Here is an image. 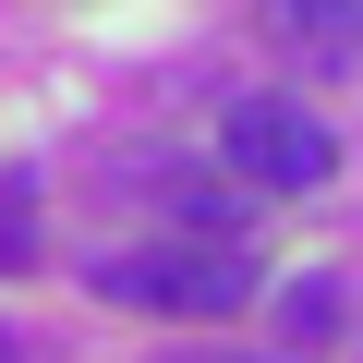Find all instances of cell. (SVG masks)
<instances>
[{
    "label": "cell",
    "mask_w": 363,
    "mask_h": 363,
    "mask_svg": "<svg viewBox=\"0 0 363 363\" xmlns=\"http://www.w3.org/2000/svg\"><path fill=\"white\" fill-rule=\"evenodd\" d=\"M0 363H25V339H13V327H0Z\"/></svg>",
    "instance_id": "52a82bcc"
},
{
    "label": "cell",
    "mask_w": 363,
    "mask_h": 363,
    "mask_svg": "<svg viewBox=\"0 0 363 363\" xmlns=\"http://www.w3.org/2000/svg\"><path fill=\"white\" fill-rule=\"evenodd\" d=\"M267 13L291 37H315V49H363V0H267Z\"/></svg>",
    "instance_id": "277c9868"
},
{
    "label": "cell",
    "mask_w": 363,
    "mask_h": 363,
    "mask_svg": "<svg viewBox=\"0 0 363 363\" xmlns=\"http://www.w3.org/2000/svg\"><path fill=\"white\" fill-rule=\"evenodd\" d=\"M13 267H37V194L0 182V279H13Z\"/></svg>",
    "instance_id": "8992f818"
},
{
    "label": "cell",
    "mask_w": 363,
    "mask_h": 363,
    "mask_svg": "<svg viewBox=\"0 0 363 363\" xmlns=\"http://www.w3.org/2000/svg\"><path fill=\"white\" fill-rule=\"evenodd\" d=\"M218 157L255 182V194H315V182L339 169V133L303 109V97H242L218 121Z\"/></svg>",
    "instance_id": "7a4b0ae2"
},
{
    "label": "cell",
    "mask_w": 363,
    "mask_h": 363,
    "mask_svg": "<svg viewBox=\"0 0 363 363\" xmlns=\"http://www.w3.org/2000/svg\"><path fill=\"white\" fill-rule=\"evenodd\" d=\"M157 206L182 218V242H242V218H255V182L218 157V169H157Z\"/></svg>",
    "instance_id": "3957f363"
},
{
    "label": "cell",
    "mask_w": 363,
    "mask_h": 363,
    "mask_svg": "<svg viewBox=\"0 0 363 363\" xmlns=\"http://www.w3.org/2000/svg\"><path fill=\"white\" fill-rule=\"evenodd\" d=\"M279 327H291V339H327V327H339V279H291V291H279Z\"/></svg>",
    "instance_id": "5b68a950"
},
{
    "label": "cell",
    "mask_w": 363,
    "mask_h": 363,
    "mask_svg": "<svg viewBox=\"0 0 363 363\" xmlns=\"http://www.w3.org/2000/svg\"><path fill=\"white\" fill-rule=\"evenodd\" d=\"M97 291H109V303H133V315L218 327V315H242V303H255V255H242V242H145V255H109V267H97Z\"/></svg>",
    "instance_id": "6da1fadb"
}]
</instances>
